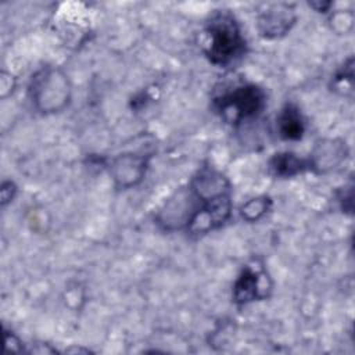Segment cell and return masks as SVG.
Wrapping results in <instances>:
<instances>
[{
    "instance_id": "13",
    "label": "cell",
    "mask_w": 355,
    "mask_h": 355,
    "mask_svg": "<svg viewBox=\"0 0 355 355\" xmlns=\"http://www.w3.org/2000/svg\"><path fill=\"white\" fill-rule=\"evenodd\" d=\"M270 204H272V201L266 196L251 198L241 205V208H240L241 218L247 222H255V220L261 219L269 211Z\"/></svg>"
},
{
    "instance_id": "15",
    "label": "cell",
    "mask_w": 355,
    "mask_h": 355,
    "mask_svg": "<svg viewBox=\"0 0 355 355\" xmlns=\"http://www.w3.org/2000/svg\"><path fill=\"white\" fill-rule=\"evenodd\" d=\"M309 6L311 7H313L315 10H318L319 12H326L327 10H329V7L331 6V3H320V1H318V3H309Z\"/></svg>"
},
{
    "instance_id": "3",
    "label": "cell",
    "mask_w": 355,
    "mask_h": 355,
    "mask_svg": "<svg viewBox=\"0 0 355 355\" xmlns=\"http://www.w3.org/2000/svg\"><path fill=\"white\" fill-rule=\"evenodd\" d=\"M265 103V92L254 83L237 85L214 98V107L219 115L234 125L255 118L263 110Z\"/></svg>"
},
{
    "instance_id": "2",
    "label": "cell",
    "mask_w": 355,
    "mask_h": 355,
    "mask_svg": "<svg viewBox=\"0 0 355 355\" xmlns=\"http://www.w3.org/2000/svg\"><path fill=\"white\" fill-rule=\"evenodd\" d=\"M29 96L39 111L44 114L58 112L69 103V79L57 67H43L31 78Z\"/></svg>"
},
{
    "instance_id": "5",
    "label": "cell",
    "mask_w": 355,
    "mask_h": 355,
    "mask_svg": "<svg viewBox=\"0 0 355 355\" xmlns=\"http://www.w3.org/2000/svg\"><path fill=\"white\" fill-rule=\"evenodd\" d=\"M295 22V11L291 4H266L258 12V29L266 39H276L286 35Z\"/></svg>"
},
{
    "instance_id": "10",
    "label": "cell",
    "mask_w": 355,
    "mask_h": 355,
    "mask_svg": "<svg viewBox=\"0 0 355 355\" xmlns=\"http://www.w3.org/2000/svg\"><path fill=\"white\" fill-rule=\"evenodd\" d=\"M276 122H277V130L282 139L300 140L302 137L305 125H304V119L300 112V108L295 104L293 103L286 104L280 111Z\"/></svg>"
},
{
    "instance_id": "7",
    "label": "cell",
    "mask_w": 355,
    "mask_h": 355,
    "mask_svg": "<svg viewBox=\"0 0 355 355\" xmlns=\"http://www.w3.org/2000/svg\"><path fill=\"white\" fill-rule=\"evenodd\" d=\"M147 164V155H139L132 153L121 154L111 161L110 171L115 183L122 189H128L137 184L144 178Z\"/></svg>"
},
{
    "instance_id": "8",
    "label": "cell",
    "mask_w": 355,
    "mask_h": 355,
    "mask_svg": "<svg viewBox=\"0 0 355 355\" xmlns=\"http://www.w3.org/2000/svg\"><path fill=\"white\" fill-rule=\"evenodd\" d=\"M348 155V148L345 141L337 139H326L320 140L308 159L309 168L315 169L319 173L329 172L340 166Z\"/></svg>"
},
{
    "instance_id": "1",
    "label": "cell",
    "mask_w": 355,
    "mask_h": 355,
    "mask_svg": "<svg viewBox=\"0 0 355 355\" xmlns=\"http://www.w3.org/2000/svg\"><path fill=\"white\" fill-rule=\"evenodd\" d=\"M205 32V54L212 64L226 67L244 54L245 40L236 18L229 11L212 12Z\"/></svg>"
},
{
    "instance_id": "9",
    "label": "cell",
    "mask_w": 355,
    "mask_h": 355,
    "mask_svg": "<svg viewBox=\"0 0 355 355\" xmlns=\"http://www.w3.org/2000/svg\"><path fill=\"white\" fill-rule=\"evenodd\" d=\"M189 187L201 201H209L219 196L230 194L229 180L225 178V175L209 166L200 169L191 179Z\"/></svg>"
},
{
    "instance_id": "11",
    "label": "cell",
    "mask_w": 355,
    "mask_h": 355,
    "mask_svg": "<svg viewBox=\"0 0 355 355\" xmlns=\"http://www.w3.org/2000/svg\"><path fill=\"white\" fill-rule=\"evenodd\" d=\"M269 168L275 176L291 178L309 169V162L293 153L284 151L275 154L269 161Z\"/></svg>"
},
{
    "instance_id": "6",
    "label": "cell",
    "mask_w": 355,
    "mask_h": 355,
    "mask_svg": "<svg viewBox=\"0 0 355 355\" xmlns=\"http://www.w3.org/2000/svg\"><path fill=\"white\" fill-rule=\"evenodd\" d=\"M270 291V283L265 272L247 265L233 286V300L239 305H245L255 300H263Z\"/></svg>"
},
{
    "instance_id": "12",
    "label": "cell",
    "mask_w": 355,
    "mask_h": 355,
    "mask_svg": "<svg viewBox=\"0 0 355 355\" xmlns=\"http://www.w3.org/2000/svg\"><path fill=\"white\" fill-rule=\"evenodd\" d=\"M331 87L334 92H337L343 96H352V90H354V60H352V57H349L348 61L333 76Z\"/></svg>"
},
{
    "instance_id": "14",
    "label": "cell",
    "mask_w": 355,
    "mask_h": 355,
    "mask_svg": "<svg viewBox=\"0 0 355 355\" xmlns=\"http://www.w3.org/2000/svg\"><path fill=\"white\" fill-rule=\"evenodd\" d=\"M15 186L12 182H4L1 186V204L6 205L10 200H12L15 194Z\"/></svg>"
},
{
    "instance_id": "4",
    "label": "cell",
    "mask_w": 355,
    "mask_h": 355,
    "mask_svg": "<svg viewBox=\"0 0 355 355\" xmlns=\"http://www.w3.org/2000/svg\"><path fill=\"white\" fill-rule=\"evenodd\" d=\"M201 201L191 189H179L157 215V222L165 230H178L189 226L191 218L198 211Z\"/></svg>"
}]
</instances>
